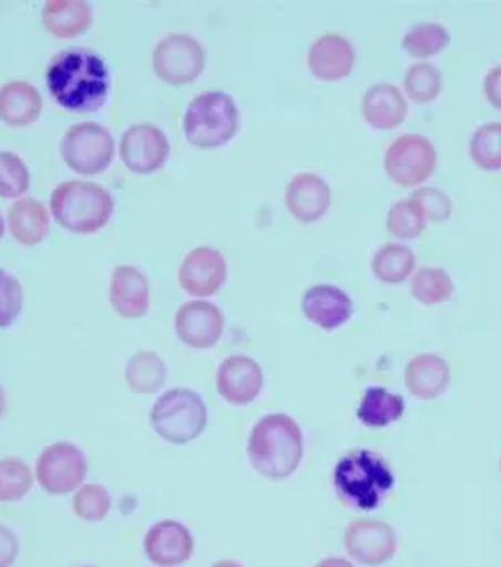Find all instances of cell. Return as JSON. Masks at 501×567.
Instances as JSON below:
<instances>
[{
    "mask_svg": "<svg viewBox=\"0 0 501 567\" xmlns=\"http://www.w3.org/2000/svg\"><path fill=\"white\" fill-rule=\"evenodd\" d=\"M450 384V369L438 354H418L406 368V386L418 400L441 398Z\"/></svg>",
    "mask_w": 501,
    "mask_h": 567,
    "instance_id": "7402d4cb",
    "label": "cell"
},
{
    "mask_svg": "<svg viewBox=\"0 0 501 567\" xmlns=\"http://www.w3.org/2000/svg\"><path fill=\"white\" fill-rule=\"evenodd\" d=\"M112 213V195L95 182H63L52 194L53 218L72 233H96L109 224Z\"/></svg>",
    "mask_w": 501,
    "mask_h": 567,
    "instance_id": "277c9868",
    "label": "cell"
},
{
    "mask_svg": "<svg viewBox=\"0 0 501 567\" xmlns=\"http://www.w3.org/2000/svg\"><path fill=\"white\" fill-rule=\"evenodd\" d=\"M303 317L316 328L334 331L345 326L352 318L354 303L347 291L331 286L318 284L303 293Z\"/></svg>",
    "mask_w": 501,
    "mask_h": 567,
    "instance_id": "2e32d148",
    "label": "cell"
},
{
    "mask_svg": "<svg viewBox=\"0 0 501 567\" xmlns=\"http://www.w3.org/2000/svg\"><path fill=\"white\" fill-rule=\"evenodd\" d=\"M438 167V152L425 135H401L388 146L385 171L401 187L420 186Z\"/></svg>",
    "mask_w": 501,
    "mask_h": 567,
    "instance_id": "ba28073f",
    "label": "cell"
},
{
    "mask_svg": "<svg viewBox=\"0 0 501 567\" xmlns=\"http://www.w3.org/2000/svg\"><path fill=\"white\" fill-rule=\"evenodd\" d=\"M470 157L484 171H501V123H484L470 141Z\"/></svg>",
    "mask_w": 501,
    "mask_h": 567,
    "instance_id": "1f68e13d",
    "label": "cell"
},
{
    "mask_svg": "<svg viewBox=\"0 0 501 567\" xmlns=\"http://www.w3.org/2000/svg\"><path fill=\"white\" fill-rule=\"evenodd\" d=\"M216 388L229 405H250L264 388V371L248 355H232L218 368Z\"/></svg>",
    "mask_w": 501,
    "mask_h": 567,
    "instance_id": "9a60e30c",
    "label": "cell"
},
{
    "mask_svg": "<svg viewBox=\"0 0 501 567\" xmlns=\"http://www.w3.org/2000/svg\"><path fill=\"white\" fill-rule=\"evenodd\" d=\"M4 237V219H2V216H0V239Z\"/></svg>",
    "mask_w": 501,
    "mask_h": 567,
    "instance_id": "ee69618b",
    "label": "cell"
},
{
    "mask_svg": "<svg viewBox=\"0 0 501 567\" xmlns=\"http://www.w3.org/2000/svg\"><path fill=\"white\" fill-rule=\"evenodd\" d=\"M23 290L18 278L0 269V329H8L20 317Z\"/></svg>",
    "mask_w": 501,
    "mask_h": 567,
    "instance_id": "74e56055",
    "label": "cell"
},
{
    "mask_svg": "<svg viewBox=\"0 0 501 567\" xmlns=\"http://www.w3.org/2000/svg\"><path fill=\"white\" fill-rule=\"evenodd\" d=\"M301 458V427L288 414H267L252 427L248 460L257 475L280 483L296 473Z\"/></svg>",
    "mask_w": 501,
    "mask_h": 567,
    "instance_id": "7a4b0ae2",
    "label": "cell"
},
{
    "mask_svg": "<svg viewBox=\"0 0 501 567\" xmlns=\"http://www.w3.org/2000/svg\"><path fill=\"white\" fill-rule=\"evenodd\" d=\"M20 555L18 535L7 526H0V567H10Z\"/></svg>",
    "mask_w": 501,
    "mask_h": 567,
    "instance_id": "f35d334b",
    "label": "cell"
},
{
    "mask_svg": "<svg viewBox=\"0 0 501 567\" xmlns=\"http://www.w3.org/2000/svg\"><path fill=\"white\" fill-rule=\"evenodd\" d=\"M84 567H95V566H84Z\"/></svg>",
    "mask_w": 501,
    "mask_h": 567,
    "instance_id": "f6af8a7d",
    "label": "cell"
},
{
    "mask_svg": "<svg viewBox=\"0 0 501 567\" xmlns=\"http://www.w3.org/2000/svg\"><path fill=\"white\" fill-rule=\"evenodd\" d=\"M152 63L160 80L178 87L192 84L205 71V50L190 34H168L155 45Z\"/></svg>",
    "mask_w": 501,
    "mask_h": 567,
    "instance_id": "30bf717a",
    "label": "cell"
},
{
    "mask_svg": "<svg viewBox=\"0 0 501 567\" xmlns=\"http://www.w3.org/2000/svg\"><path fill=\"white\" fill-rule=\"evenodd\" d=\"M406 413V401L386 388H367L356 416L367 427H386L401 420Z\"/></svg>",
    "mask_w": 501,
    "mask_h": 567,
    "instance_id": "484cf974",
    "label": "cell"
},
{
    "mask_svg": "<svg viewBox=\"0 0 501 567\" xmlns=\"http://www.w3.org/2000/svg\"><path fill=\"white\" fill-rule=\"evenodd\" d=\"M8 226L13 239L25 246L42 243L50 233V216L44 205L34 197L13 203L8 210Z\"/></svg>",
    "mask_w": 501,
    "mask_h": 567,
    "instance_id": "d4e9b609",
    "label": "cell"
},
{
    "mask_svg": "<svg viewBox=\"0 0 501 567\" xmlns=\"http://www.w3.org/2000/svg\"><path fill=\"white\" fill-rule=\"evenodd\" d=\"M403 85H406L407 95L415 103H433L443 91V76L438 66L431 65V63H417V65L409 66Z\"/></svg>",
    "mask_w": 501,
    "mask_h": 567,
    "instance_id": "4dcf8cb0",
    "label": "cell"
},
{
    "mask_svg": "<svg viewBox=\"0 0 501 567\" xmlns=\"http://www.w3.org/2000/svg\"><path fill=\"white\" fill-rule=\"evenodd\" d=\"M213 567H245L243 564H238V561L235 560H219L214 564Z\"/></svg>",
    "mask_w": 501,
    "mask_h": 567,
    "instance_id": "7bdbcfd3",
    "label": "cell"
},
{
    "mask_svg": "<svg viewBox=\"0 0 501 567\" xmlns=\"http://www.w3.org/2000/svg\"><path fill=\"white\" fill-rule=\"evenodd\" d=\"M286 208L299 224H316L331 207L328 182L315 173H299L286 186Z\"/></svg>",
    "mask_w": 501,
    "mask_h": 567,
    "instance_id": "e0dca14e",
    "label": "cell"
},
{
    "mask_svg": "<svg viewBox=\"0 0 501 567\" xmlns=\"http://www.w3.org/2000/svg\"><path fill=\"white\" fill-rule=\"evenodd\" d=\"M224 315L208 301H187L174 317V329L181 341L192 349H213L224 333Z\"/></svg>",
    "mask_w": 501,
    "mask_h": 567,
    "instance_id": "4fadbf2b",
    "label": "cell"
},
{
    "mask_svg": "<svg viewBox=\"0 0 501 567\" xmlns=\"http://www.w3.org/2000/svg\"><path fill=\"white\" fill-rule=\"evenodd\" d=\"M192 532L176 520H163L149 529L144 537V553L157 567L186 564L193 555Z\"/></svg>",
    "mask_w": 501,
    "mask_h": 567,
    "instance_id": "ac0fdd59",
    "label": "cell"
},
{
    "mask_svg": "<svg viewBox=\"0 0 501 567\" xmlns=\"http://www.w3.org/2000/svg\"><path fill=\"white\" fill-rule=\"evenodd\" d=\"M484 97L494 109L501 110V65H495L482 80Z\"/></svg>",
    "mask_w": 501,
    "mask_h": 567,
    "instance_id": "ab89813d",
    "label": "cell"
},
{
    "mask_svg": "<svg viewBox=\"0 0 501 567\" xmlns=\"http://www.w3.org/2000/svg\"><path fill=\"white\" fill-rule=\"evenodd\" d=\"M450 42V33L438 23H420L407 31L403 37V50L417 59H428L438 55Z\"/></svg>",
    "mask_w": 501,
    "mask_h": 567,
    "instance_id": "f546056e",
    "label": "cell"
},
{
    "mask_svg": "<svg viewBox=\"0 0 501 567\" xmlns=\"http://www.w3.org/2000/svg\"><path fill=\"white\" fill-rule=\"evenodd\" d=\"M182 125L192 146L216 150L235 138L241 116L232 95L224 91H206L187 104Z\"/></svg>",
    "mask_w": 501,
    "mask_h": 567,
    "instance_id": "5b68a950",
    "label": "cell"
},
{
    "mask_svg": "<svg viewBox=\"0 0 501 567\" xmlns=\"http://www.w3.org/2000/svg\"><path fill=\"white\" fill-rule=\"evenodd\" d=\"M356 52L341 34H321L309 48V69L320 82H339L352 72Z\"/></svg>",
    "mask_w": 501,
    "mask_h": 567,
    "instance_id": "d6986e66",
    "label": "cell"
},
{
    "mask_svg": "<svg viewBox=\"0 0 501 567\" xmlns=\"http://www.w3.org/2000/svg\"><path fill=\"white\" fill-rule=\"evenodd\" d=\"M227 278L224 256L211 246H197L187 254L178 269L182 290L195 297L214 296Z\"/></svg>",
    "mask_w": 501,
    "mask_h": 567,
    "instance_id": "5bb4252c",
    "label": "cell"
},
{
    "mask_svg": "<svg viewBox=\"0 0 501 567\" xmlns=\"http://www.w3.org/2000/svg\"><path fill=\"white\" fill-rule=\"evenodd\" d=\"M125 381L136 393H154L167 381L165 361L152 350H141L131 355L125 365Z\"/></svg>",
    "mask_w": 501,
    "mask_h": 567,
    "instance_id": "4316f807",
    "label": "cell"
},
{
    "mask_svg": "<svg viewBox=\"0 0 501 567\" xmlns=\"http://www.w3.org/2000/svg\"><path fill=\"white\" fill-rule=\"evenodd\" d=\"M393 484L396 478L390 465L374 451L356 449L347 452L335 465V491L341 502L352 509H377L392 492Z\"/></svg>",
    "mask_w": 501,
    "mask_h": 567,
    "instance_id": "3957f363",
    "label": "cell"
},
{
    "mask_svg": "<svg viewBox=\"0 0 501 567\" xmlns=\"http://www.w3.org/2000/svg\"><path fill=\"white\" fill-rule=\"evenodd\" d=\"M316 567H356L350 564L348 560H342V558H324V560L318 561Z\"/></svg>",
    "mask_w": 501,
    "mask_h": 567,
    "instance_id": "60d3db41",
    "label": "cell"
},
{
    "mask_svg": "<svg viewBox=\"0 0 501 567\" xmlns=\"http://www.w3.org/2000/svg\"><path fill=\"white\" fill-rule=\"evenodd\" d=\"M411 293L426 307L447 303L454 293V282L449 272L439 267H425L412 277Z\"/></svg>",
    "mask_w": 501,
    "mask_h": 567,
    "instance_id": "f1b7e54d",
    "label": "cell"
},
{
    "mask_svg": "<svg viewBox=\"0 0 501 567\" xmlns=\"http://www.w3.org/2000/svg\"><path fill=\"white\" fill-rule=\"evenodd\" d=\"M72 509L84 523H101L112 509V499L101 484H84L78 488Z\"/></svg>",
    "mask_w": 501,
    "mask_h": 567,
    "instance_id": "e575fe53",
    "label": "cell"
},
{
    "mask_svg": "<svg viewBox=\"0 0 501 567\" xmlns=\"http://www.w3.org/2000/svg\"><path fill=\"white\" fill-rule=\"evenodd\" d=\"M61 155L78 175H101L114 159V138L99 123H76L64 133Z\"/></svg>",
    "mask_w": 501,
    "mask_h": 567,
    "instance_id": "52a82bcc",
    "label": "cell"
},
{
    "mask_svg": "<svg viewBox=\"0 0 501 567\" xmlns=\"http://www.w3.org/2000/svg\"><path fill=\"white\" fill-rule=\"evenodd\" d=\"M425 216L409 197L393 203L386 216V229L398 239H418L426 229Z\"/></svg>",
    "mask_w": 501,
    "mask_h": 567,
    "instance_id": "d6a6232c",
    "label": "cell"
},
{
    "mask_svg": "<svg viewBox=\"0 0 501 567\" xmlns=\"http://www.w3.org/2000/svg\"><path fill=\"white\" fill-rule=\"evenodd\" d=\"M409 199L420 208L426 221L430 224H443L452 214V200L438 187H420Z\"/></svg>",
    "mask_w": 501,
    "mask_h": 567,
    "instance_id": "8d00e7d4",
    "label": "cell"
},
{
    "mask_svg": "<svg viewBox=\"0 0 501 567\" xmlns=\"http://www.w3.org/2000/svg\"><path fill=\"white\" fill-rule=\"evenodd\" d=\"M407 99L392 84H375L364 93L361 99V116L374 130H398L406 122Z\"/></svg>",
    "mask_w": 501,
    "mask_h": 567,
    "instance_id": "44dd1931",
    "label": "cell"
},
{
    "mask_svg": "<svg viewBox=\"0 0 501 567\" xmlns=\"http://www.w3.org/2000/svg\"><path fill=\"white\" fill-rule=\"evenodd\" d=\"M110 305L127 320L146 317L150 310V284L139 269L120 265L110 278Z\"/></svg>",
    "mask_w": 501,
    "mask_h": 567,
    "instance_id": "ffe728a7",
    "label": "cell"
},
{
    "mask_svg": "<svg viewBox=\"0 0 501 567\" xmlns=\"http://www.w3.org/2000/svg\"><path fill=\"white\" fill-rule=\"evenodd\" d=\"M375 277L385 284H401L411 277L417 267L415 251L406 245L398 243H386L375 251L374 261Z\"/></svg>",
    "mask_w": 501,
    "mask_h": 567,
    "instance_id": "83f0119b",
    "label": "cell"
},
{
    "mask_svg": "<svg viewBox=\"0 0 501 567\" xmlns=\"http://www.w3.org/2000/svg\"><path fill=\"white\" fill-rule=\"evenodd\" d=\"M48 90L64 110L85 114L106 103L110 72L103 59L85 48H69L53 59L45 74Z\"/></svg>",
    "mask_w": 501,
    "mask_h": 567,
    "instance_id": "6da1fadb",
    "label": "cell"
},
{
    "mask_svg": "<svg viewBox=\"0 0 501 567\" xmlns=\"http://www.w3.org/2000/svg\"><path fill=\"white\" fill-rule=\"evenodd\" d=\"M91 8L82 0H50L42 10L45 31L55 39H76L91 27Z\"/></svg>",
    "mask_w": 501,
    "mask_h": 567,
    "instance_id": "cb8c5ba5",
    "label": "cell"
},
{
    "mask_svg": "<svg viewBox=\"0 0 501 567\" xmlns=\"http://www.w3.org/2000/svg\"><path fill=\"white\" fill-rule=\"evenodd\" d=\"M88 462L74 443L58 441L45 446L37 460V478L50 496H67L84 483Z\"/></svg>",
    "mask_w": 501,
    "mask_h": 567,
    "instance_id": "9c48e42d",
    "label": "cell"
},
{
    "mask_svg": "<svg viewBox=\"0 0 501 567\" xmlns=\"http://www.w3.org/2000/svg\"><path fill=\"white\" fill-rule=\"evenodd\" d=\"M31 488L32 473L23 460H0V502H20Z\"/></svg>",
    "mask_w": 501,
    "mask_h": 567,
    "instance_id": "836d02e7",
    "label": "cell"
},
{
    "mask_svg": "<svg viewBox=\"0 0 501 567\" xmlns=\"http://www.w3.org/2000/svg\"><path fill=\"white\" fill-rule=\"evenodd\" d=\"M168 138L157 125L139 123L123 133L120 155L125 167L135 175H152L167 163Z\"/></svg>",
    "mask_w": 501,
    "mask_h": 567,
    "instance_id": "8fae6325",
    "label": "cell"
},
{
    "mask_svg": "<svg viewBox=\"0 0 501 567\" xmlns=\"http://www.w3.org/2000/svg\"><path fill=\"white\" fill-rule=\"evenodd\" d=\"M500 467H501V462H500Z\"/></svg>",
    "mask_w": 501,
    "mask_h": 567,
    "instance_id": "bcb514c9",
    "label": "cell"
},
{
    "mask_svg": "<svg viewBox=\"0 0 501 567\" xmlns=\"http://www.w3.org/2000/svg\"><path fill=\"white\" fill-rule=\"evenodd\" d=\"M150 424L161 439L173 445H186L206 427V405L200 393L176 388L163 393L150 411Z\"/></svg>",
    "mask_w": 501,
    "mask_h": 567,
    "instance_id": "8992f818",
    "label": "cell"
},
{
    "mask_svg": "<svg viewBox=\"0 0 501 567\" xmlns=\"http://www.w3.org/2000/svg\"><path fill=\"white\" fill-rule=\"evenodd\" d=\"M31 184L29 168L20 155L12 152H0V197L18 199L25 195Z\"/></svg>",
    "mask_w": 501,
    "mask_h": 567,
    "instance_id": "d590c367",
    "label": "cell"
},
{
    "mask_svg": "<svg viewBox=\"0 0 501 567\" xmlns=\"http://www.w3.org/2000/svg\"><path fill=\"white\" fill-rule=\"evenodd\" d=\"M345 547L354 560L364 566H382L390 561L398 550V537L390 524L375 518H361L345 532Z\"/></svg>",
    "mask_w": 501,
    "mask_h": 567,
    "instance_id": "7c38bea8",
    "label": "cell"
},
{
    "mask_svg": "<svg viewBox=\"0 0 501 567\" xmlns=\"http://www.w3.org/2000/svg\"><path fill=\"white\" fill-rule=\"evenodd\" d=\"M39 90L23 80H12L0 87V120L10 127H25L42 114Z\"/></svg>",
    "mask_w": 501,
    "mask_h": 567,
    "instance_id": "603a6c76",
    "label": "cell"
},
{
    "mask_svg": "<svg viewBox=\"0 0 501 567\" xmlns=\"http://www.w3.org/2000/svg\"><path fill=\"white\" fill-rule=\"evenodd\" d=\"M4 411H7V393L0 386V419L4 416Z\"/></svg>",
    "mask_w": 501,
    "mask_h": 567,
    "instance_id": "b9f144b4",
    "label": "cell"
}]
</instances>
